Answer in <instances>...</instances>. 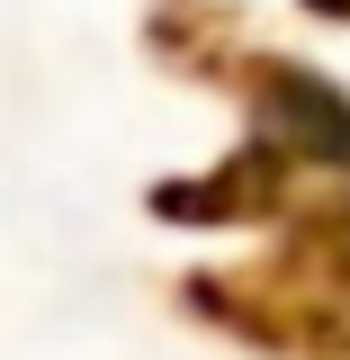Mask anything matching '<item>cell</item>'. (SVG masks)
Masks as SVG:
<instances>
[{
  "label": "cell",
  "instance_id": "obj_1",
  "mask_svg": "<svg viewBox=\"0 0 350 360\" xmlns=\"http://www.w3.org/2000/svg\"><path fill=\"white\" fill-rule=\"evenodd\" d=\"M261 108H269V135H278L297 162H332V172H350V99L332 82L278 72V82L261 90Z\"/></svg>",
  "mask_w": 350,
  "mask_h": 360
},
{
  "label": "cell",
  "instance_id": "obj_2",
  "mask_svg": "<svg viewBox=\"0 0 350 360\" xmlns=\"http://www.w3.org/2000/svg\"><path fill=\"white\" fill-rule=\"evenodd\" d=\"M314 9H350V0H314Z\"/></svg>",
  "mask_w": 350,
  "mask_h": 360
}]
</instances>
